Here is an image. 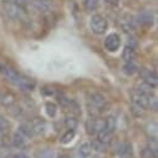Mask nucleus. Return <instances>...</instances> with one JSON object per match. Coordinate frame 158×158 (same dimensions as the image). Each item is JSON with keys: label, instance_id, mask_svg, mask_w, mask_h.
Instances as JSON below:
<instances>
[{"label": "nucleus", "instance_id": "obj_15", "mask_svg": "<svg viewBox=\"0 0 158 158\" xmlns=\"http://www.w3.org/2000/svg\"><path fill=\"white\" fill-rule=\"evenodd\" d=\"M97 141H100L101 143H103V144H108L110 142H111V139H112V133L110 132V131H107L105 127L103 128H101L97 133Z\"/></svg>", "mask_w": 158, "mask_h": 158}, {"label": "nucleus", "instance_id": "obj_29", "mask_svg": "<svg viewBox=\"0 0 158 158\" xmlns=\"http://www.w3.org/2000/svg\"><path fill=\"white\" fill-rule=\"evenodd\" d=\"M9 128H10V122L6 120L4 116H0V130H2L3 132H5Z\"/></svg>", "mask_w": 158, "mask_h": 158}, {"label": "nucleus", "instance_id": "obj_38", "mask_svg": "<svg viewBox=\"0 0 158 158\" xmlns=\"http://www.w3.org/2000/svg\"><path fill=\"white\" fill-rule=\"evenodd\" d=\"M56 158H69V156L67 154H59Z\"/></svg>", "mask_w": 158, "mask_h": 158}, {"label": "nucleus", "instance_id": "obj_17", "mask_svg": "<svg viewBox=\"0 0 158 158\" xmlns=\"http://www.w3.org/2000/svg\"><path fill=\"white\" fill-rule=\"evenodd\" d=\"M122 57H123V60H125L126 62H131V61H133L135 57H136V49H133V48L126 45L125 49H123Z\"/></svg>", "mask_w": 158, "mask_h": 158}, {"label": "nucleus", "instance_id": "obj_31", "mask_svg": "<svg viewBox=\"0 0 158 158\" xmlns=\"http://www.w3.org/2000/svg\"><path fill=\"white\" fill-rule=\"evenodd\" d=\"M141 158H157V156H154V153L148 147H146L141 151Z\"/></svg>", "mask_w": 158, "mask_h": 158}, {"label": "nucleus", "instance_id": "obj_25", "mask_svg": "<svg viewBox=\"0 0 158 158\" xmlns=\"http://www.w3.org/2000/svg\"><path fill=\"white\" fill-rule=\"evenodd\" d=\"M84 5H85V9H86V10H89V11H94V10H96V9L98 8V5H100V0H85Z\"/></svg>", "mask_w": 158, "mask_h": 158}, {"label": "nucleus", "instance_id": "obj_36", "mask_svg": "<svg viewBox=\"0 0 158 158\" xmlns=\"http://www.w3.org/2000/svg\"><path fill=\"white\" fill-rule=\"evenodd\" d=\"M103 2L108 5H112V6H117L118 5V0H103Z\"/></svg>", "mask_w": 158, "mask_h": 158}, {"label": "nucleus", "instance_id": "obj_6", "mask_svg": "<svg viewBox=\"0 0 158 158\" xmlns=\"http://www.w3.org/2000/svg\"><path fill=\"white\" fill-rule=\"evenodd\" d=\"M139 73H141V77L143 78V82H146L152 89L157 87V85H158V77H157L154 71H151V70H147V69H142L139 71Z\"/></svg>", "mask_w": 158, "mask_h": 158}, {"label": "nucleus", "instance_id": "obj_37", "mask_svg": "<svg viewBox=\"0 0 158 158\" xmlns=\"http://www.w3.org/2000/svg\"><path fill=\"white\" fill-rule=\"evenodd\" d=\"M13 158H29V157L26 154H24V153H18V154H14Z\"/></svg>", "mask_w": 158, "mask_h": 158}, {"label": "nucleus", "instance_id": "obj_20", "mask_svg": "<svg viewBox=\"0 0 158 158\" xmlns=\"http://www.w3.org/2000/svg\"><path fill=\"white\" fill-rule=\"evenodd\" d=\"M153 89L151 87V86H148L146 82H141V84H138L137 85V87H136V90L135 91H137V92H141V94H144V95H147V96H149V95H152L153 94V91H152Z\"/></svg>", "mask_w": 158, "mask_h": 158}, {"label": "nucleus", "instance_id": "obj_35", "mask_svg": "<svg viewBox=\"0 0 158 158\" xmlns=\"http://www.w3.org/2000/svg\"><path fill=\"white\" fill-rule=\"evenodd\" d=\"M127 45L131 46V48H133V49H136L137 48V40H136L133 36H130L128 37V41H127Z\"/></svg>", "mask_w": 158, "mask_h": 158}, {"label": "nucleus", "instance_id": "obj_27", "mask_svg": "<svg viewBox=\"0 0 158 158\" xmlns=\"http://www.w3.org/2000/svg\"><path fill=\"white\" fill-rule=\"evenodd\" d=\"M19 132H20L23 136H25L26 138L32 136V128H31V126L25 125V123H24V125H20V127H19Z\"/></svg>", "mask_w": 158, "mask_h": 158}, {"label": "nucleus", "instance_id": "obj_33", "mask_svg": "<svg viewBox=\"0 0 158 158\" xmlns=\"http://www.w3.org/2000/svg\"><path fill=\"white\" fill-rule=\"evenodd\" d=\"M143 111L144 110H142V108H139V107H137V106H132V113L135 114V116H137V117H141L142 114H143Z\"/></svg>", "mask_w": 158, "mask_h": 158}, {"label": "nucleus", "instance_id": "obj_5", "mask_svg": "<svg viewBox=\"0 0 158 158\" xmlns=\"http://www.w3.org/2000/svg\"><path fill=\"white\" fill-rule=\"evenodd\" d=\"M120 45H121V39L118 36V34L112 32L107 35V37L105 39V48L110 52H116L120 49Z\"/></svg>", "mask_w": 158, "mask_h": 158}, {"label": "nucleus", "instance_id": "obj_2", "mask_svg": "<svg viewBox=\"0 0 158 158\" xmlns=\"http://www.w3.org/2000/svg\"><path fill=\"white\" fill-rule=\"evenodd\" d=\"M107 20L100 15V14H95L91 16L90 19V27H91V31L96 35H102L106 32L107 30Z\"/></svg>", "mask_w": 158, "mask_h": 158}, {"label": "nucleus", "instance_id": "obj_30", "mask_svg": "<svg viewBox=\"0 0 158 158\" xmlns=\"http://www.w3.org/2000/svg\"><path fill=\"white\" fill-rule=\"evenodd\" d=\"M37 156H39V158H52L54 157V152L51 149L46 148V149H43V151L39 152Z\"/></svg>", "mask_w": 158, "mask_h": 158}, {"label": "nucleus", "instance_id": "obj_32", "mask_svg": "<svg viewBox=\"0 0 158 158\" xmlns=\"http://www.w3.org/2000/svg\"><path fill=\"white\" fill-rule=\"evenodd\" d=\"M57 100H59V103H60L62 107H67V106L70 105V102H71V100H70V98H67V97H66V96H64V95L57 96Z\"/></svg>", "mask_w": 158, "mask_h": 158}, {"label": "nucleus", "instance_id": "obj_34", "mask_svg": "<svg viewBox=\"0 0 158 158\" xmlns=\"http://www.w3.org/2000/svg\"><path fill=\"white\" fill-rule=\"evenodd\" d=\"M8 3H11V4H15V5H19V6H23L26 4V0H5Z\"/></svg>", "mask_w": 158, "mask_h": 158}, {"label": "nucleus", "instance_id": "obj_12", "mask_svg": "<svg viewBox=\"0 0 158 158\" xmlns=\"http://www.w3.org/2000/svg\"><path fill=\"white\" fill-rule=\"evenodd\" d=\"M16 86H19L21 90L24 91H34L35 87H36V84L35 81H32L31 78H27V77H24V76H20L19 81L15 84Z\"/></svg>", "mask_w": 158, "mask_h": 158}, {"label": "nucleus", "instance_id": "obj_22", "mask_svg": "<svg viewBox=\"0 0 158 158\" xmlns=\"http://www.w3.org/2000/svg\"><path fill=\"white\" fill-rule=\"evenodd\" d=\"M45 110L49 117H55L57 113V106L54 102H46L45 103Z\"/></svg>", "mask_w": 158, "mask_h": 158}, {"label": "nucleus", "instance_id": "obj_1", "mask_svg": "<svg viewBox=\"0 0 158 158\" xmlns=\"http://www.w3.org/2000/svg\"><path fill=\"white\" fill-rule=\"evenodd\" d=\"M107 106V101L105 98V96L100 92H94L90 95L89 98V108H90V113L92 112V116L98 114L100 112H102Z\"/></svg>", "mask_w": 158, "mask_h": 158}, {"label": "nucleus", "instance_id": "obj_26", "mask_svg": "<svg viewBox=\"0 0 158 158\" xmlns=\"http://www.w3.org/2000/svg\"><path fill=\"white\" fill-rule=\"evenodd\" d=\"M147 133L149 136V138H157V123L156 122H151L147 125Z\"/></svg>", "mask_w": 158, "mask_h": 158}, {"label": "nucleus", "instance_id": "obj_14", "mask_svg": "<svg viewBox=\"0 0 158 158\" xmlns=\"http://www.w3.org/2000/svg\"><path fill=\"white\" fill-rule=\"evenodd\" d=\"M51 0H32V5L39 11H48L51 8Z\"/></svg>", "mask_w": 158, "mask_h": 158}, {"label": "nucleus", "instance_id": "obj_16", "mask_svg": "<svg viewBox=\"0 0 158 158\" xmlns=\"http://www.w3.org/2000/svg\"><path fill=\"white\" fill-rule=\"evenodd\" d=\"M91 152H92V148H91V144L89 142H85L82 143L80 147H78V157L80 158H89L91 156Z\"/></svg>", "mask_w": 158, "mask_h": 158}, {"label": "nucleus", "instance_id": "obj_19", "mask_svg": "<svg viewBox=\"0 0 158 158\" xmlns=\"http://www.w3.org/2000/svg\"><path fill=\"white\" fill-rule=\"evenodd\" d=\"M78 125V121H77V117L75 116H69L65 118V126L67 130H76Z\"/></svg>", "mask_w": 158, "mask_h": 158}, {"label": "nucleus", "instance_id": "obj_24", "mask_svg": "<svg viewBox=\"0 0 158 158\" xmlns=\"http://www.w3.org/2000/svg\"><path fill=\"white\" fill-rule=\"evenodd\" d=\"M105 128L107 131H110L111 133H113V131L116 130V118L113 116H110L105 121Z\"/></svg>", "mask_w": 158, "mask_h": 158}, {"label": "nucleus", "instance_id": "obj_10", "mask_svg": "<svg viewBox=\"0 0 158 158\" xmlns=\"http://www.w3.org/2000/svg\"><path fill=\"white\" fill-rule=\"evenodd\" d=\"M0 71H2L3 75L8 78L10 82H13V84H16V82L19 81L20 76H21V75H20L19 72H16L14 69H11V67H9V66H5V65H0Z\"/></svg>", "mask_w": 158, "mask_h": 158}, {"label": "nucleus", "instance_id": "obj_21", "mask_svg": "<svg viewBox=\"0 0 158 158\" xmlns=\"http://www.w3.org/2000/svg\"><path fill=\"white\" fill-rule=\"evenodd\" d=\"M137 71H138V69H137V66L133 64V61H131V62H126V64L123 65V72H125L126 75H128V76L135 75Z\"/></svg>", "mask_w": 158, "mask_h": 158}, {"label": "nucleus", "instance_id": "obj_23", "mask_svg": "<svg viewBox=\"0 0 158 158\" xmlns=\"http://www.w3.org/2000/svg\"><path fill=\"white\" fill-rule=\"evenodd\" d=\"M75 135H76L75 130H69V131H67V132L61 137L60 142H61L62 144H67V143H70V142L75 138Z\"/></svg>", "mask_w": 158, "mask_h": 158}, {"label": "nucleus", "instance_id": "obj_9", "mask_svg": "<svg viewBox=\"0 0 158 158\" xmlns=\"http://www.w3.org/2000/svg\"><path fill=\"white\" fill-rule=\"evenodd\" d=\"M148 97L149 96H147L144 94H141V92L135 91L132 94V97L131 98H132V103L135 106H137V107H139L142 110H148Z\"/></svg>", "mask_w": 158, "mask_h": 158}, {"label": "nucleus", "instance_id": "obj_28", "mask_svg": "<svg viewBox=\"0 0 158 158\" xmlns=\"http://www.w3.org/2000/svg\"><path fill=\"white\" fill-rule=\"evenodd\" d=\"M91 148L94 149V151H96V152H105L106 151V144H103V143H101L100 141H97V139H95V141H92L91 143Z\"/></svg>", "mask_w": 158, "mask_h": 158}, {"label": "nucleus", "instance_id": "obj_4", "mask_svg": "<svg viewBox=\"0 0 158 158\" xmlns=\"http://www.w3.org/2000/svg\"><path fill=\"white\" fill-rule=\"evenodd\" d=\"M120 24H121L122 29L126 32H135L138 27V23L136 20V18L131 14H123V16L121 18Z\"/></svg>", "mask_w": 158, "mask_h": 158}, {"label": "nucleus", "instance_id": "obj_3", "mask_svg": "<svg viewBox=\"0 0 158 158\" xmlns=\"http://www.w3.org/2000/svg\"><path fill=\"white\" fill-rule=\"evenodd\" d=\"M4 10H5V13L8 14V16L10 19L20 20V19L25 18V10H24L23 6H19V5H15V4L5 2L4 3Z\"/></svg>", "mask_w": 158, "mask_h": 158}, {"label": "nucleus", "instance_id": "obj_39", "mask_svg": "<svg viewBox=\"0 0 158 158\" xmlns=\"http://www.w3.org/2000/svg\"><path fill=\"white\" fill-rule=\"evenodd\" d=\"M3 133H4V132H3L2 130H0V139H2V138H3Z\"/></svg>", "mask_w": 158, "mask_h": 158}, {"label": "nucleus", "instance_id": "obj_8", "mask_svg": "<svg viewBox=\"0 0 158 158\" xmlns=\"http://www.w3.org/2000/svg\"><path fill=\"white\" fill-rule=\"evenodd\" d=\"M136 20H137L138 24H142L144 26H152L153 23H154V15H153L152 10L143 9L138 13V16H137Z\"/></svg>", "mask_w": 158, "mask_h": 158}, {"label": "nucleus", "instance_id": "obj_18", "mask_svg": "<svg viewBox=\"0 0 158 158\" xmlns=\"http://www.w3.org/2000/svg\"><path fill=\"white\" fill-rule=\"evenodd\" d=\"M31 128H32V133H35V135H44L46 131V122L37 121L31 126Z\"/></svg>", "mask_w": 158, "mask_h": 158}, {"label": "nucleus", "instance_id": "obj_7", "mask_svg": "<svg viewBox=\"0 0 158 158\" xmlns=\"http://www.w3.org/2000/svg\"><path fill=\"white\" fill-rule=\"evenodd\" d=\"M105 127V121H101V120H96L95 117H90L89 120L86 121V132L92 136V135H96L101 128Z\"/></svg>", "mask_w": 158, "mask_h": 158}, {"label": "nucleus", "instance_id": "obj_11", "mask_svg": "<svg viewBox=\"0 0 158 158\" xmlns=\"http://www.w3.org/2000/svg\"><path fill=\"white\" fill-rule=\"evenodd\" d=\"M117 154L120 158H132L133 156V149H132V144L130 142H123L118 146L117 149Z\"/></svg>", "mask_w": 158, "mask_h": 158}, {"label": "nucleus", "instance_id": "obj_13", "mask_svg": "<svg viewBox=\"0 0 158 158\" xmlns=\"http://www.w3.org/2000/svg\"><path fill=\"white\" fill-rule=\"evenodd\" d=\"M13 144L19 149H24L27 146V139L20 132H16L13 135Z\"/></svg>", "mask_w": 158, "mask_h": 158}]
</instances>
